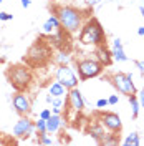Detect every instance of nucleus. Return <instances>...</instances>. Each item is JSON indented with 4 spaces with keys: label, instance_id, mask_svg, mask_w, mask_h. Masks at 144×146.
I'll list each match as a JSON object with an SVG mask.
<instances>
[{
    "label": "nucleus",
    "instance_id": "dca6fc26",
    "mask_svg": "<svg viewBox=\"0 0 144 146\" xmlns=\"http://www.w3.org/2000/svg\"><path fill=\"white\" fill-rule=\"evenodd\" d=\"M65 90H66L65 85H61V83L56 80V82H53L50 85V90L48 91H50V95H53V96H61V95H65Z\"/></svg>",
    "mask_w": 144,
    "mask_h": 146
},
{
    "label": "nucleus",
    "instance_id": "f8f14e48",
    "mask_svg": "<svg viewBox=\"0 0 144 146\" xmlns=\"http://www.w3.org/2000/svg\"><path fill=\"white\" fill-rule=\"evenodd\" d=\"M88 135H90L91 138H94L96 143L101 145L103 138L106 136V133H104V125H103L101 121H94V123L90 125V128H88Z\"/></svg>",
    "mask_w": 144,
    "mask_h": 146
},
{
    "label": "nucleus",
    "instance_id": "7ed1b4c3",
    "mask_svg": "<svg viewBox=\"0 0 144 146\" xmlns=\"http://www.w3.org/2000/svg\"><path fill=\"white\" fill-rule=\"evenodd\" d=\"M52 56V48L48 43L43 40H36L33 45L28 48L27 55H25V63L30 66H43Z\"/></svg>",
    "mask_w": 144,
    "mask_h": 146
},
{
    "label": "nucleus",
    "instance_id": "b1692460",
    "mask_svg": "<svg viewBox=\"0 0 144 146\" xmlns=\"http://www.w3.org/2000/svg\"><path fill=\"white\" fill-rule=\"evenodd\" d=\"M50 116H52V110L45 108V110H42V111H40V118H43V119H48Z\"/></svg>",
    "mask_w": 144,
    "mask_h": 146
},
{
    "label": "nucleus",
    "instance_id": "f03ea898",
    "mask_svg": "<svg viewBox=\"0 0 144 146\" xmlns=\"http://www.w3.org/2000/svg\"><path fill=\"white\" fill-rule=\"evenodd\" d=\"M80 42L83 45H93V46H101L106 43V35L104 30L101 27L96 18H90L80 32Z\"/></svg>",
    "mask_w": 144,
    "mask_h": 146
},
{
    "label": "nucleus",
    "instance_id": "473e14b6",
    "mask_svg": "<svg viewBox=\"0 0 144 146\" xmlns=\"http://www.w3.org/2000/svg\"><path fill=\"white\" fill-rule=\"evenodd\" d=\"M48 2H56V0H48Z\"/></svg>",
    "mask_w": 144,
    "mask_h": 146
},
{
    "label": "nucleus",
    "instance_id": "393cba45",
    "mask_svg": "<svg viewBox=\"0 0 144 146\" xmlns=\"http://www.w3.org/2000/svg\"><path fill=\"white\" fill-rule=\"evenodd\" d=\"M108 105H109V101L106 100V98H101V100L96 101V106H98V108H104V106H108Z\"/></svg>",
    "mask_w": 144,
    "mask_h": 146
},
{
    "label": "nucleus",
    "instance_id": "c756f323",
    "mask_svg": "<svg viewBox=\"0 0 144 146\" xmlns=\"http://www.w3.org/2000/svg\"><path fill=\"white\" fill-rule=\"evenodd\" d=\"M137 35H139V36H144V25L137 28Z\"/></svg>",
    "mask_w": 144,
    "mask_h": 146
},
{
    "label": "nucleus",
    "instance_id": "423d86ee",
    "mask_svg": "<svg viewBox=\"0 0 144 146\" xmlns=\"http://www.w3.org/2000/svg\"><path fill=\"white\" fill-rule=\"evenodd\" d=\"M78 75H80V80L85 82V80H90V78H94L98 76L99 73L103 72V63L101 62H96V60H80L78 63Z\"/></svg>",
    "mask_w": 144,
    "mask_h": 146
},
{
    "label": "nucleus",
    "instance_id": "f257e3e1",
    "mask_svg": "<svg viewBox=\"0 0 144 146\" xmlns=\"http://www.w3.org/2000/svg\"><path fill=\"white\" fill-rule=\"evenodd\" d=\"M53 13L58 17L66 33H76L83 27V12L75 7H55Z\"/></svg>",
    "mask_w": 144,
    "mask_h": 146
},
{
    "label": "nucleus",
    "instance_id": "6ab92c4d",
    "mask_svg": "<svg viewBox=\"0 0 144 146\" xmlns=\"http://www.w3.org/2000/svg\"><path fill=\"white\" fill-rule=\"evenodd\" d=\"M118 143H119V133H113V131L111 135H106L101 141V145H118Z\"/></svg>",
    "mask_w": 144,
    "mask_h": 146
},
{
    "label": "nucleus",
    "instance_id": "a211bd4d",
    "mask_svg": "<svg viewBox=\"0 0 144 146\" xmlns=\"http://www.w3.org/2000/svg\"><path fill=\"white\" fill-rule=\"evenodd\" d=\"M129 98V103H131V111H133V118H137L139 115V110H141V103H139V98L136 95H131L127 96Z\"/></svg>",
    "mask_w": 144,
    "mask_h": 146
},
{
    "label": "nucleus",
    "instance_id": "39448f33",
    "mask_svg": "<svg viewBox=\"0 0 144 146\" xmlns=\"http://www.w3.org/2000/svg\"><path fill=\"white\" fill-rule=\"evenodd\" d=\"M111 85L116 88L119 93L126 95V96H131V95H136V85L133 82V75L131 73H114L108 78Z\"/></svg>",
    "mask_w": 144,
    "mask_h": 146
},
{
    "label": "nucleus",
    "instance_id": "ddd939ff",
    "mask_svg": "<svg viewBox=\"0 0 144 146\" xmlns=\"http://www.w3.org/2000/svg\"><path fill=\"white\" fill-rule=\"evenodd\" d=\"M111 55H113V60H116V62H127V55L124 52V48H123V42L119 38H114L113 40Z\"/></svg>",
    "mask_w": 144,
    "mask_h": 146
},
{
    "label": "nucleus",
    "instance_id": "6e6552de",
    "mask_svg": "<svg viewBox=\"0 0 144 146\" xmlns=\"http://www.w3.org/2000/svg\"><path fill=\"white\" fill-rule=\"evenodd\" d=\"M99 121L104 125L106 129L113 131V133H119L123 129V121L119 118V115L113 113V111H104V113H99Z\"/></svg>",
    "mask_w": 144,
    "mask_h": 146
},
{
    "label": "nucleus",
    "instance_id": "1a4fd4ad",
    "mask_svg": "<svg viewBox=\"0 0 144 146\" xmlns=\"http://www.w3.org/2000/svg\"><path fill=\"white\" fill-rule=\"evenodd\" d=\"M33 131H35V123H33L30 118L23 116V118L18 119L17 125L13 126V136H17V138H28V136H32V135H33Z\"/></svg>",
    "mask_w": 144,
    "mask_h": 146
},
{
    "label": "nucleus",
    "instance_id": "9b49d317",
    "mask_svg": "<svg viewBox=\"0 0 144 146\" xmlns=\"http://www.w3.org/2000/svg\"><path fill=\"white\" fill-rule=\"evenodd\" d=\"M13 108L17 110V113L20 115H28L30 110H32V105H30V100L27 98V95L23 93H15L13 95Z\"/></svg>",
    "mask_w": 144,
    "mask_h": 146
},
{
    "label": "nucleus",
    "instance_id": "412c9836",
    "mask_svg": "<svg viewBox=\"0 0 144 146\" xmlns=\"http://www.w3.org/2000/svg\"><path fill=\"white\" fill-rule=\"evenodd\" d=\"M56 58H58V62H60L61 65H66L68 62H70V55H68V53H63V52H61V53L58 55Z\"/></svg>",
    "mask_w": 144,
    "mask_h": 146
},
{
    "label": "nucleus",
    "instance_id": "4be33fe9",
    "mask_svg": "<svg viewBox=\"0 0 144 146\" xmlns=\"http://www.w3.org/2000/svg\"><path fill=\"white\" fill-rule=\"evenodd\" d=\"M38 143H42V145H52L53 141H52V138L46 136V133H45V135H40V138H38Z\"/></svg>",
    "mask_w": 144,
    "mask_h": 146
},
{
    "label": "nucleus",
    "instance_id": "cd10ccee",
    "mask_svg": "<svg viewBox=\"0 0 144 146\" xmlns=\"http://www.w3.org/2000/svg\"><path fill=\"white\" fill-rule=\"evenodd\" d=\"M137 98H139V103H141V106L144 108V88L139 91V95H137Z\"/></svg>",
    "mask_w": 144,
    "mask_h": 146
},
{
    "label": "nucleus",
    "instance_id": "7c9ffc66",
    "mask_svg": "<svg viewBox=\"0 0 144 146\" xmlns=\"http://www.w3.org/2000/svg\"><path fill=\"white\" fill-rule=\"evenodd\" d=\"M90 5H96V3H99V2H103V0H86Z\"/></svg>",
    "mask_w": 144,
    "mask_h": 146
},
{
    "label": "nucleus",
    "instance_id": "5701e85b",
    "mask_svg": "<svg viewBox=\"0 0 144 146\" xmlns=\"http://www.w3.org/2000/svg\"><path fill=\"white\" fill-rule=\"evenodd\" d=\"M12 18H13L12 13H9V12H0V20H2V22H9Z\"/></svg>",
    "mask_w": 144,
    "mask_h": 146
},
{
    "label": "nucleus",
    "instance_id": "aec40b11",
    "mask_svg": "<svg viewBox=\"0 0 144 146\" xmlns=\"http://www.w3.org/2000/svg\"><path fill=\"white\" fill-rule=\"evenodd\" d=\"M35 129H36V133H38V136L48 133V131H46V119L38 118V121H35Z\"/></svg>",
    "mask_w": 144,
    "mask_h": 146
},
{
    "label": "nucleus",
    "instance_id": "4468645a",
    "mask_svg": "<svg viewBox=\"0 0 144 146\" xmlns=\"http://www.w3.org/2000/svg\"><path fill=\"white\" fill-rule=\"evenodd\" d=\"M58 30H61V23H60L58 17L53 13V15L43 23V32H45L46 35H52V33H56Z\"/></svg>",
    "mask_w": 144,
    "mask_h": 146
},
{
    "label": "nucleus",
    "instance_id": "c85d7f7f",
    "mask_svg": "<svg viewBox=\"0 0 144 146\" xmlns=\"http://www.w3.org/2000/svg\"><path fill=\"white\" fill-rule=\"evenodd\" d=\"M20 2H22V7H23V9H28V7L32 5V0H20Z\"/></svg>",
    "mask_w": 144,
    "mask_h": 146
},
{
    "label": "nucleus",
    "instance_id": "bb28decb",
    "mask_svg": "<svg viewBox=\"0 0 144 146\" xmlns=\"http://www.w3.org/2000/svg\"><path fill=\"white\" fill-rule=\"evenodd\" d=\"M134 65L137 66V68H139V72H141V73H144V62H143V60H136V62H134Z\"/></svg>",
    "mask_w": 144,
    "mask_h": 146
},
{
    "label": "nucleus",
    "instance_id": "a878e982",
    "mask_svg": "<svg viewBox=\"0 0 144 146\" xmlns=\"http://www.w3.org/2000/svg\"><path fill=\"white\" fill-rule=\"evenodd\" d=\"M108 101H109V105H118V101H119V96L118 95H111L108 98Z\"/></svg>",
    "mask_w": 144,
    "mask_h": 146
},
{
    "label": "nucleus",
    "instance_id": "0eeeda50",
    "mask_svg": "<svg viewBox=\"0 0 144 146\" xmlns=\"http://www.w3.org/2000/svg\"><path fill=\"white\" fill-rule=\"evenodd\" d=\"M56 80L65 85L66 90H71V88H76L78 85V76L76 73L73 72V68H70L68 65H60L58 70H56Z\"/></svg>",
    "mask_w": 144,
    "mask_h": 146
},
{
    "label": "nucleus",
    "instance_id": "9d476101",
    "mask_svg": "<svg viewBox=\"0 0 144 146\" xmlns=\"http://www.w3.org/2000/svg\"><path fill=\"white\" fill-rule=\"evenodd\" d=\"M66 103L76 113H80L81 110L85 108V100H83V95H81V91L78 88H71L70 90V93H68V101Z\"/></svg>",
    "mask_w": 144,
    "mask_h": 146
},
{
    "label": "nucleus",
    "instance_id": "2eb2a0df",
    "mask_svg": "<svg viewBox=\"0 0 144 146\" xmlns=\"http://www.w3.org/2000/svg\"><path fill=\"white\" fill-rule=\"evenodd\" d=\"M63 125V119H61V116L60 115H55V113H52V116L46 119V131L48 133H56L58 129H60V126Z\"/></svg>",
    "mask_w": 144,
    "mask_h": 146
},
{
    "label": "nucleus",
    "instance_id": "72a5a7b5",
    "mask_svg": "<svg viewBox=\"0 0 144 146\" xmlns=\"http://www.w3.org/2000/svg\"><path fill=\"white\" fill-rule=\"evenodd\" d=\"M2 2H3V0H0V3H2Z\"/></svg>",
    "mask_w": 144,
    "mask_h": 146
},
{
    "label": "nucleus",
    "instance_id": "20e7f679",
    "mask_svg": "<svg viewBox=\"0 0 144 146\" xmlns=\"http://www.w3.org/2000/svg\"><path fill=\"white\" fill-rule=\"evenodd\" d=\"M7 80L17 91H22L28 88V85L32 82V73L25 65H13L7 72Z\"/></svg>",
    "mask_w": 144,
    "mask_h": 146
},
{
    "label": "nucleus",
    "instance_id": "f3484780",
    "mask_svg": "<svg viewBox=\"0 0 144 146\" xmlns=\"http://www.w3.org/2000/svg\"><path fill=\"white\" fill-rule=\"evenodd\" d=\"M123 145H124V146H139V145H141V139H139V133H136V131L129 133V135L126 136V139L123 141Z\"/></svg>",
    "mask_w": 144,
    "mask_h": 146
},
{
    "label": "nucleus",
    "instance_id": "2f4dec72",
    "mask_svg": "<svg viewBox=\"0 0 144 146\" xmlns=\"http://www.w3.org/2000/svg\"><path fill=\"white\" fill-rule=\"evenodd\" d=\"M139 12H141V15L144 17V5H141V7H139Z\"/></svg>",
    "mask_w": 144,
    "mask_h": 146
}]
</instances>
